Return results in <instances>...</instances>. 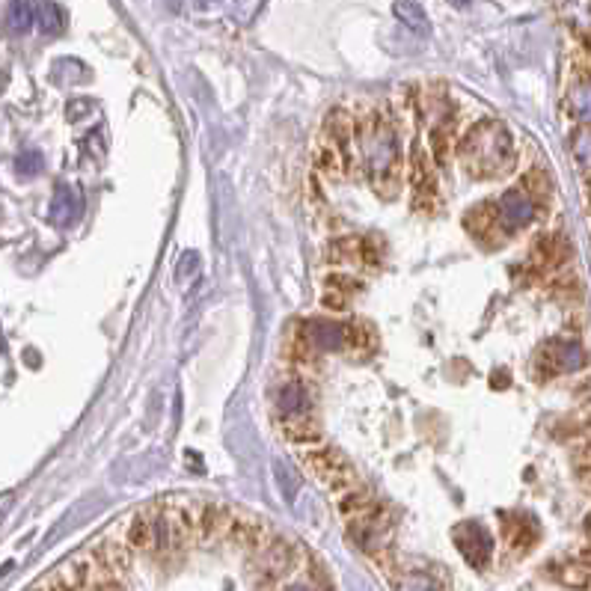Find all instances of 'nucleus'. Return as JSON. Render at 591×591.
<instances>
[{"label": "nucleus", "mask_w": 591, "mask_h": 591, "mask_svg": "<svg viewBox=\"0 0 591 591\" xmlns=\"http://www.w3.org/2000/svg\"><path fill=\"white\" fill-rule=\"evenodd\" d=\"M395 591H446V583L428 571H401L395 574Z\"/></svg>", "instance_id": "nucleus-16"}, {"label": "nucleus", "mask_w": 591, "mask_h": 591, "mask_svg": "<svg viewBox=\"0 0 591 591\" xmlns=\"http://www.w3.org/2000/svg\"><path fill=\"white\" fill-rule=\"evenodd\" d=\"M122 532L119 538L134 550V553H143V550H152V508H140L134 511L125 523H119Z\"/></svg>", "instance_id": "nucleus-9"}, {"label": "nucleus", "mask_w": 591, "mask_h": 591, "mask_svg": "<svg viewBox=\"0 0 591 591\" xmlns=\"http://www.w3.org/2000/svg\"><path fill=\"white\" fill-rule=\"evenodd\" d=\"M327 262L330 265L360 262V238H339V241H333L330 250H327Z\"/></svg>", "instance_id": "nucleus-18"}, {"label": "nucleus", "mask_w": 591, "mask_h": 591, "mask_svg": "<svg viewBox=\"0 0 591 591\" xmlns=\"http://www.w3.org/2000/svg\"><path fill=\"white\" fill-rule=\"evenodd\" d=\"M407 182L413 211L419 214H437L440 211V185H437V167L428 155V149L416 140L407 155Z\"/></svg>", "instance_id": "nucleus-2"}, {"label": "nucleus", "mask_w": 591, "mask_h": 591, "mask_svg": "<svg viewBox=\"0 0 591 591\" xmlns=\"http://www.w3.org/2000/svg\"><path fill=\"white\" fill-rule=\"evenodd\" d=\"M505 538H508V547L511 550H517V553H529V547L538 541V526H535V520H529V517H514L508 526H505Z\"/></svg>", "instance_id": "nucleus-15"}, {"label": "nucleus", "mask_w": 591, "mask_h": 591, "mask_svg": "<svg viewBox=\"0 0 591 591\" xmlns=\"http://www.w3.org/2000/svg\"><path fill=\"white\" fill-rule=\"evenodd\" d=\"M455 544L461 550V556L476 568V571H485L488 562L493 556V541L491 535L479 526V523H461L455 529Z\"/></svg>", "instance_id": "nucleus-5"}, {"label": "nucleus", "mask_w": 591, "mask_h": 591, "mask_svg": "<svg viewBox=\"0 0 591 591\" xmlns=\"http://www.w3.org/2000/svg\"><path fill=\"white\" fill-rule=\"evenodd\" d=\"M9 18H12V30L24 33V30L33 24V3H30V0H15Z\"/></svg>", "instance_id": "nucleus-21"}, {"label": "nucleus", "mask_w": 591, "mask_h": 591, "mask_svg": "<svg viewBox=\"0 0 591 591\" xmlns=\"http://www.w3.org/2000/svg\"><path fill=\"white\" fill-rule=\"evenodd\" d=\"M321 306H324L327 312H342V309L348 306V295H342V292L324 286V292H321Z\"/></svg>", "instance_id": "nucleus-23"}, {"label": "nucleus", "mask_w": 591, "mask_h": 591, "mask_svg": "<svg viewBox=\"0 0 591 591\" xmlns=\"http://www.w3.org/2000/svg\"><path fill=\"white\" fill-rule=\"evenodd\" d=\"M324 286L327 289H336V292H342V295H357L360 292V283L354 280V277H348V274H330L327 280H324Z\"/></svg>", "instance_id": "nucleus-22"}, {"label": "nucleus", "mask_w": 591, "mask_h": 591, "mask_svg": "<svg viewBox=\"0 0 591 591\" xmlns=\"http://www.w3.org/2000/svg\"><path fill=\"white\" fill-rule=\"evenodd\" d=\"M300 461H303L306 473H312L327 491H333L336 496L360 485L357 470L345 461L342 452H336V449H330V446L306 449V452H300Z\"/></svg>", "instance_id": "nucleus-3"}, {"label": "nucleus", "mask_w": 591, "mask_h": 591, "mask_svg": "<svg viewBox=\"0 0 591 591\" xmlns=\"http://www.w3.org/2000/svg\"><path fill=\"white\" fill-rule=\"evenodd\" d=\"M375 505H378V502H375V496L366 491L363 485H357V488H351V491L339 493V502H336L339 514H342L345 520H354V517L369 514Z\"/></svg>", "instance_id": "nucleus-14"}, {"label": "nucleus", "mask_w": 591, "mask_h": 591, "mask_svg": "<svg viewBox=\"0 0 591 591\" xmlns=\"http://www.w3.org/2000/svg\"><path fill=\"white\" fill-rule=\"evenodd\" d=\"M378 345V333L369 321H351L342 327V348L351 357H369Z\"/></svg>", "instance_id": "nucleus-11"}, {"label": "nucleus", "mask_w": 591, "mask_h": 591, "mask_svg": "<svg viewBox=\"0 0 591 591\" xmlns=\"http://www.w3.org/2000/svg\"><path fill=\"white\" fill-rule=\"evenodd\" d=\"M464 226H467V232L476 238V241H482V244H502L508 235L502 232V226H499V217H496V205L493 202H479V205H473L467 214H464Z\"/></svg>", "instance_id": "nucleus-7"}, {"label": "nucleus", "mask_w": 591, "mask_h": 591, "mask_svg": "<svg viewBox=\"0 0 591 591\" xmlns=\"http://www.w3.org/2000/svg\"><path fill=\"white\" fill-rule=\"evenodd\" d=\"M574 467H577V473H580L586 482H591V440L586 443V446H580V449H577V455H574Z\"/></svg>", "instance_id": "nucleus-24"}, {"label": "nucleus", "mask_w": 591, "mask_h": 591, "mask_svg": "<svg viewBox=\"0 0 591 591\" xmlns=\"http://www.w3.org/2000/svg\"><path fill=\"white\" fill-rule=\"evenodd\" d=\"M395 15H398L407 27H413V30H425V27H428L425 12H422L413 0H395Z\"/></svg>", "instance_id": "nucleus-20"}, {"label": "nucleus", "mask_w": 591, "mask_h": 591, "mask_svg": "<svg viewBox=\"0 0 591 591\" xmlns=\"http://www.w3.org/2000/svg\"><path fill=\"white\" fill-rule=\"evenodd\" d=\"M583 363V351L577 342H547L535 354V378L550 381L568 369H577Z\"/></svg>", "instance_id": "nucleus-4"}, {"label": "nucleus", "mask_w": 591, "mask_h": 591, "mask_svg": "<svg viewBox=\"0 0 591 591\" xmlns=\"http://www.w3.org/2000/svg\"><path fill=\"white\" fill-rule=\"evenodd\" d=\"M357 137V122L354 116L345 110V107H333L327 113V122H324V140H330L342 155L351 158V143Z\"/></svg>", "instance_id": "nucleus-8"}, {"label": "nucleus", "mask_w": 591, "mask_h": 591, "mask_svg": "<svg viewBox=\"0 0 591 591\" xmlns=\"http://www.w3.org/2000/svg\"><path fill=\"white\" fill-rule=\"evenodd\" d=\"M428 155L434 161L437 170H449V161H452V152H455V143H452V122L446 125H434L431 128V137H428Z\"/></svg>", "instance_id": "nucleus-13"}, {"label": "nucleus", "mask_w": 591, "mask_h": 591, "mask_svg": "<svg viewBox=\"0 0 591 591\" xmlns=\"http://www.w3.org/2000/svg\"><path fill=\"white\" fill-rule=\"evenodd\" d=\"M315 164H318V173L330 182H342L348 173H351V158L342 155L330 140H324L315 152Z\"/></svg>", "instance_id": "nucleus-12"}, {"label": "nucleus", "mask_w": 591, "mask_h": 591, "mask_svg": "<svg viewBox=\"0 0 591 591\" xmlns=\"http://www.w3.org/2000/svg\"><path fill=\"white\" fill-rule=\"evenodd\" d=\"M496 205V217H499V226L505 235L511 232H520L523 226H529L538 214V205L532 199L526 197L523 191H508L502 199L493 202Z\"/></svg>", "instance_id": "nucleus-6"}, {"label": "nucleus", "mask_w": 591, "mask_h": 591, "mask_svg": "<svg viewBox=\"0 0 591 591\" xmlns=\"http://www.w3.org/2000/svg\"><path fill=\"white\" fill-rule=\"evenodd\" d=\"M277 404H280V413L283 416H300V413H309V398L303 393L300 384H286L280 387L277 393Z\"/></svg>", "instance_id": "nucleus-17"}, {"label": "nucleus", "mask_w": 591, "mask_h": 591, "mask_svg": "<svg viewBox=\"0 0 591 591\" xmlns=\"http://www.w3.org/2000/svg\"><path fill=\"white\" fill-rule=\"evenodd\" d=\"M458 161L467 167L473 179H499L514 170L517 152L508 128L496 119L476 122L455 146Z\"/></svg>", "instance_id": "nucleus-1"}, {"label": "nucleus", "mask_w": 591, "mask_h": 591, "mask_svg": "<svg viewBox=\"0 0 591 591\" xmlns=\"http://www.w3.org/2000/svg\"><path fill=\"white\" fill-rule=\"evenodd\" d=\"M384 241L381 238H360V265H366L369 271H378L384 265Z\"/></svg>", "instance_id": "nucleus-19"}, {"label": "nucleus", "mask_w": 591, "mask_h": 591, "mask_svg": "<svg viewBox=\"0 0 591 591\" xmlns=\"http://www.w3.org/2000/svg\"><path fill=\"white\" fill-rule=\"evenodd\" d=\"M280 434L295 443V446H312L321 440V425L315 422L312 413H300V416H280Z\"/></svg>", "instance_id": "nucleus-10"}]
</instances>
